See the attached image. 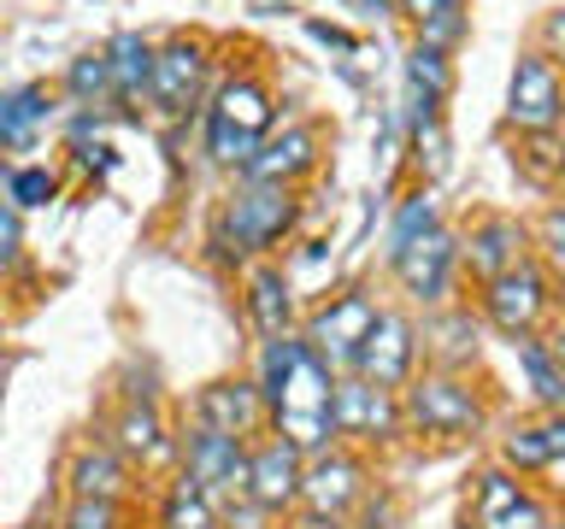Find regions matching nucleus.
I'll list each match as a JSON object with an SVG mask.
<instances>
[{"instance_id": "obj_20", "label": "nucleus", "mask_w": 565, "mask_h": 529, "mask_svg": "<svg viewBox=\"0 0 565 529\" xmlns=\"http://www.w3.org/2000/svg\"><path fill=\"white\" fill-rule=\"evenodd\" d=\"M401 18L418 30L424 47L448 53L466 35V0H401Z\"/></svg>"}, {"instance_id": "obj_19", "label": "nucleus", "mask_w": 565, "mask_h": 529, "mask_svg": "<svg viewBox=\"0 0 565 529\" xmlns=\"http://www.w3.org/2000/svg\"><path fill=\"white\" fill-rule=\"evenodd\" d=\"M106 60H113V95L118 100H141L153 95V65H159V47L141 42L136 30H124L106 42Z\"/></svg>"}, {"instance_id": "obj_8", "label": "nucleus", "mask_w": 565, "mask_h": 529, "mask_svg": "<svg viewBox=\"0 0 565 529\" xmlns=\"http://www.w3.org/2000/svg\"><path fill=\"white\" fill-rule=\"evenodd\" d=\"M206 42L201 35H177V42L159 47V65H153V112L159 118H183L189 106H201L206 95Z\"/></svg>"}, {"instance_id": "obj_4", "label": "nucleus", "mask_w": 565, "mask_h": 529, "mask_svg": "<svg viewBox=\"0 0 565 529\" xmlns=\"http://www.w3.org/2000/svg\"><path fill=\"white\" fill-rule=\"evenodd\" d=\"M406 423H413L418 435H477L483 430V400L471 395L466 382L454 377V370H436V377H413L406 382Z\"/></svg>"}, {"instance_id": "obj_1", "label": "nucleus", "mask_w": 565, "mask_h": 529, "mask_svg": "<svg viewBox=\"0 0 565 529\" xmlns=\"http://www.w3.org/2000/svg\"><path fill=\"white\" fill-rule=\"evenodd\" d=\"M265 406H271V423L277 435L300 447L307 458L330 453V441L342 435L335 430V377L324 365V353H318L307 335H277V342H265Z\"/></svg>"}, {"instance_id": "obj_36", "label": "nucleus", "mask_w": 565, "mask_h": 529, "mask_svg": "<svg viewBox=\"0 0 565 529\" xmlns=\"http://www.w3.org/2000/svg\"><path fill=\"white\" fill-rule=\"evenodd\" d=\"M547 347H554V359H559V365H565V324H559V330H554V342H547Z\"/></svg>"}, {"instance_id": "obj_2", "label": "nucleus", "mask_w": 565, "mask_h": 529, "mask_svg": "<svg viewBox=\"0 0 565 529\" xmlns=\"http://www.w3.org/2000/svg\"><path fill=\"white\" fill-rule=\"evenodd\" d=\"M300 218V194L295 183H242L230 201L218 206V224H212V247L224 259H254L265 247H277Z\"/></svg>"}, {"instance_id": "obj_28", "label": "nucleus", "mask_w": 565, "mask_h": 529, "mask_svg": "<svg viewBox=\"0 0 565 529\" xmlns=\"http://www.w3.org/2000/svg\"><path fill=\"white\" fill-rule=\"evenodd\" d=\"M436 229V194L424 188V194H413L401 212H395V229H388V253H401V247H413L418 236H430Z\"/></svg>"}, {"instance_id": "obj_7", "label": "nucleus", "mask_w": 565, "mask_h": 529, "mask_svg": "<svg viewBox=\"0 0 565 529\" xmlns=\"http://www.w3.org/2000/svg\"><path fill=\"white\" fill-rule=\"evenodd\" d=\"M547 300H554V282H547V271H542L536 259H530V264H519V271H507V277H494V282H489L483 312H489V324L501 330V335L524 342V335L542 324Z\"/></svg>"}, {"instance_id": "obj_15", "label": "nucleus", "mask_w": 565, "mask_h": 529, "mask_svg": "<svg viewBox=\"0 0 565 529\" xmlns=\"http://www.w3.org/2000/svg\"><path fill=\"white\" fill-rule=\"evenodd\" d=\"M265 412H271V406H265V388L230 382V377L224 382H206L201 400H194V418H201L206 430H224V435H254Z\"/></svg>"}, {"instance_id": "obj_5", "label": "nucleus", "mask_w": 565, "mask_h": 529, "mask_svg": "<svg viewBox=\"0 0 565 529\" xmlns=\"http://www.w3.org/2000/svg\"><path fill=\"white\" fill-rule=\"evenodd\" d=\"M565 118V77L559 65L547 60V53H519V65H512V83H507V123L524 136H547L559 130Z\"/></svg>"}, {"instance_id": "obj_32", "label": "nucleus", "mask_w": 565, "mask_h": 529, "mask_svg": "<svg viewBox=\"0 0 565 529\" xmlns=\"http://www.w3.org/2000/svg\"><path fill=\"white\" fill-rule=\"evenodd\" d=\"M536 247H542L547 271L565 277V206H547V212H542V224H536Z\"/></svg>"}, {"instance_id": "obj_27", "label": "nucleus", "mask_w": 565, "mask_h": 529, "mask_svg": "<svg viewBox=\"0 0 565 529\" xmlns=\"http://www.w3.org/2000/svg\"><path fill=\"white\" fill-rule=\"evenodd\" d=\"M159 447H166V430H159V412L148 400L141 406H124V418H118V453L124 458H153Z\"/></svg>"}, {"instance_id": "obj_16", "label": "nucleus", "mask_w": 565, "mask_h": 529, "mask_svg": "<svg viewBox=\"0 0 565 529\" xmlns=\"http://www.w3.org/2000/svg\"><path fill=\"white\" fill-rule=\"evenodd\" d=\"M318 165V130L312 123H289L282 136H271L265 148L242 165L247 183H295V176H307Z\"/></svg>"}, {"instance_id": "obj_17", "label": "nucleus", "mask_w": 565, "mask_h": 529, "mask_svg": "<svg viewBox=\"0 0 565 529\" xmlns=\"http://www.w3.org/2000/svg\"><path fill=\"white\" fill-rule=\"evenodd\" d=\"M477 529H547V518L507 471H489L477 476Z\"/></svg>"}, {"instance_id": "obj_14", "label": "nucleus", "mask_w": 565, "mask_h": 529, "mask_svg": "<svg viewBox=\"0 0 565 529\" xmlns=\"http://www.w3.org/2000/svg\"><path fill=\"white\" fill-rule=\"evenodd\" d=\"M459 253L471 259V271H483V282L519 271V264H530V229L519 218H501V212H489V218L471 224V236Z\"/></svg>"}, {"instance_id": "obj_29", "label": "nucleus", "mask_w": 565, "mask_h": 529, "mask_svg": "<svg viewBox=\"0 0 565 529\" xmlns=\"http://www.w3.org/2000/svg\"><path fill=\"white\" fill-rule=\"evenodd\" d=\"M65 83H71V95L88 100V95H113V60H106V47L100 53H77L65 71Z\"/></svg>"}, {"instance_id": "obj_22", "label": "nucleus", "mask_w": 565, "mask_h": 529, "mask_svg": "<svg viewBox=\"0 0 565 529\" xmlns=\"http://www.w3.org/2000/svg\"><path fill=\"white\" fill-rule=\"evenodd\" d=\"M507 465L519 471H547V465H565V412L547 418V423H530V430L507 435Z\"/></svg>"}, {"instance_id": "obj_21", "label": "nucleus", "mask_w": 565, "mask_h": 529, "mask_svg": "<svg viewBox=\"0 0 565 529\" xmlns=\"http://www.w3.org/2000/svg\"><path fill=\"white\" fill-rule=\"evenodd\" d=\"M247 312H254V324H259L265 342L289 335L295 300H289V282H282V271H271V264H259V271L247 277Z\"/></svg>"}, {"instance_id": "obj_31", "label": "nucleus", "mask_w": 565, "mask_h": 529, "mask_svg": "<svg viewBox=\"0 0 565 529\" xmlns=\"http://www.w3.org/2000/svg\"><path fill=\"white\" fill-rule=\"evenodd\" d=\"M7 194H12L18 212H24V206H47L53 194H60V176H53L47 165H18L12 183H7Z\"/></svg>"}, {"instance_id": "obj_11", "label": "nucleus", "mask_w": 565, "mask_h": 529, "mask_svg": "<svg viewBox=\"0 0 565 529\" xmlns=\"http://www.w3.org/2000/svg\"><path fill=\"white\" fill-rule=\"evenodd\" d=\"M371 324H377V306H371L365 294H342V300H330L324 312L307 324V342L324 353V365H360V347H365V335Z\"/></svg>"}, {"instance_id": "obj_3", "label": "nucleus", "mask_w": 565, "mask_h": 529, "mask_svg": "<svg viewBox=\"0 0 565 529\" xmlns=\"http://www.w3.org/2000/svg\"><path fill=\"white\" fill-rule=\"evenodd\" d=\"M277 123V100L259 77H230L206 106V153L218 165H247Z\"/></svg>"}, {"instance_id": "obj_12", "label": "nucleus", "mask_w": 565, "mask_h": 529, "mask_svg": "<svg viewBox=\"0 0 565 529\" xmlns=\"http://www.w3.org/2000/svg\"><path fill=\"white\" fill-rule=\"evenodd\" d=\"M388 264H395L401 289L418 294V300H441L454 289V264H459V241L448 236V229H430V236H418L413 247H401V253H388Z\"/></svg>"}, {"instance_id": "obj_24", "label": "nucleus", "mask_w": 565, "mask_h": 529, "mask_svg": "<svg viewBox=\"0 0 565 529\" xmlns=\"http://www.w3.org/2000/svg\"><path fill=\"white\" fill-rule=\"evenodd\" d=\"M159 529H218V506L194 476H177V488L159 506Z\"/></svg>"}, {"instance_id": "obj_10", "label": "nucleus", "mask_w": 565, "mask_h": 529, "mask_svg": "<svg viewBox=\"0 0 565 529\" xmlns=\"http://www.w3.org/2000/svg\"><path fill=\"white\" fill-rule=\"evenodd\" d=\"M406 423V406L395 400V388H377L365 377L335 382V430L360 435V441H388Z\"/></svg>"}, {"instance_id": "obj_35", "label": "nucleus", "mask_w": 565, "mask_h": 529, "mask_svg": "<svg viewBox=\"0 0 565 529\" xmlns=\"http://www.w3.org/2000/svg\"><path fill=\"white\" fill-rule=\"evenodd\" d=\"M307 30L318 35V42H330V47H348V53H353V35H348V30H335V24H318V18H312Z\"/></svg>"}, {"instance_id": "obj_33", "label": "nucleus", "mask_w": 565, "mask_h": 529, "mask_svg": "<svg viewBox=\"0 0 565 529\" xmlns=\"http://www.w3.org/2000/svg\"><path fill=\"white\" fill-rule=\"evenodd\" d=\"M60 529H118V506L113 500H77Z\"/></svg>"}, {"instance_id": "obj_18", "label": "nucleus", "mask_w": 565, "mask_h": 529, "mask_svg": "<svg viewBox=\"0 0 565 529\" xmlns=\"http://www.w3.org/2000/svg\"><path fill=\"white\" fill-rule=\"evenodd\" d=\"M360 488H365V471L353 465L348 453L307 458V506L318 511V518H342V511L360 500Z\"/></svg>"}, {"instance_id": "obj_23", "label": "nucleus", "mask_w": 565, "mask_h": 529, "mask_svg": "<svg viewBox=\"0 0 565 529\" xmlns=\"http://www.w3.org/2000/svg\"><path fill=\"white\" fill-rule=\"evenodd\" d=\"M124 483H130V471H124L118 453H83L77 465H71V494H77V500H113L118 506Z\"/></svg>"}, {"instance_id": "obj_26", "label": "nucleus", "mask_w": 565, "mask_h": 529, "mask_svg": "<svg viewBox=\"0 0 565 529\" xmlns=\"http://www.w3.org/2000/svg\"><path fill=\"white\" fill-rule=\"evenodd\" d=\"M519 365H524V377H530V388H536L542 406H565V365L554 359V347L524 335V342H519Z\"/></svg>"}, {"instance_id": "obj_34", "label": "nucleus", "mask_w": 565, "mask_h": 529, "mask_svg": "<svg viewBox=\"0 0 565 529\" xmlns=\"http://www.w3.org/2000/svg\"><path fill=\"white\" fill-rule=\"evenodd\" d=\"M542 53H547V60H565V12H554L542 24Z\"/></svg>"}, {"instance_id": "obj_13", "label": "nucleus", "mask_w": 565, "mask_h": 529, "mask_svg": "<svg viewBox=\"0 0 565 529\" xmlns=\"http://www.w3.org/2000/svg\"><path fill=\"white\" fill-rule=\"evenodd\" d=\"M247 500L259 511H282L307 500V453L289 447V441H265L254 453V471H247Z\"/></svg>"}, {"instance_id": "obj_9", "label": "nucleus", "mask_w": 565, "mask_h": 529, "mask_svg": "<svg viewBox=\"0 0 565 529\" xmlns=\"http://www.w3.org/2000/svg\"><path fill=\"white\" fill-rule=\"evenodd\" d=\"M413 359H418V335H413V324H406V312H377L353 377H365L377 388H406L413 382Z\"/></svg>"}, {"instance_id": "obj_30", "label": "nucleus", "mask_w": 565, "mask_h": 529, "mask_svg": "<svg viewBox=\"0 0 565 529\" xmlns=\"http://www.w3.org/2000/svg\"><path fill=\"white\" fill-rule=\"evenodd\" d=\"M519 171H524L536 188H547V183L565 171V148L554 141V130H547V136H530V153H519Z\"/></svg>"}, {"instance_id": "obj_25", "label": "nucleus", "mask_w": 565, "mask_h": 529, "mask_svg": "<svg viewBox=\"0 0 565 529\" xmlns=\"http://www.w3.org/2000/svg\"><path fill=\"white\" fill-rule=\"evenodd\" d=\"M47 88L42 83H24V88H12L7 95V106H0V141H7V148H24L30 141V130L35 123L47 118Z\"/></svg>"}, {"instance_id": "obj_37", "label": "nucleus", "mask_w": 565, "mask_h": 529, "mask_svg": "<svg viewBox=\"0 0 565 529\" xmlns=\"http://www.w3.org/2000/svg\"><path fill=\"white\" fill-rule=\"evenodd\" d=\"M459 529H477V523H459Z\"/></svg>"}, {"instance_id": "obj_6", "label": "nucleus", "mask_w": 565, "mask_h": 529, "mask_svg": "<svg viewBox=\"0 0 565 529\" xmlns=\"http://www.w3.org/2000/svg\"><path fill=\"white\" fill-rule=\"evenodd\" d=\"M247 471H254V453H242V435H224V430H194L189 435V471L206 494L212 506H242L247 500Z\"/></svg>"}]
</instances>
